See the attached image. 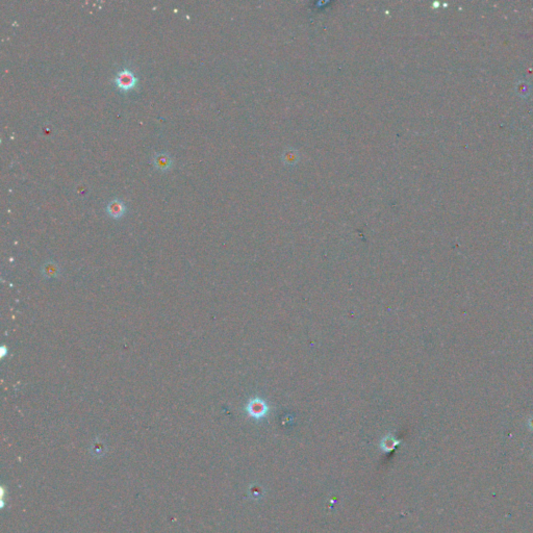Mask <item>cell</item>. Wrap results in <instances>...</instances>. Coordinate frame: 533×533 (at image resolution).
I'll list each match as a JSON object with an SVG mask.
<instances>
[{
  "label": "cell",
  "instance_id": "obj_4",
  "mask_svg": "<svg viewBox=\"0 0 533 533\" xmlns=\"http://www.w3.org/2000/svg\"><path fill=\"white\" fill-rule=\"evenodd\" d=\"M153 164L159 170L166 171V170H168L172 166V159L170 158V155L168 153L160 152L154 155Z\"/></svg>",
  "mask_w": 533,
  "mask_h": 533
},
{
  "label": "cell",
  "instance_id": "obj_6",
  "mask_svg": "<svg viewBox=\"0 0 533 533\" xmlns=\"http://www.w3.org/2000/svg\"><path fill=\"white\" fill-rule=\"evenodd\" d=\"M516 93L519 95H521V96H523V97L527 96L529 94V86L527 85V83H519V84H517Z\"/></svg>",
  "mask_w": 533,
  "mask_h": 533
},
{
  "label": "cell",
  "instance_id": "obj_7",
  "mask_svg": "<svg viewBox=\"0 0 533 533\" xmlns=\"http://www.w3.org/2000/svg\"><path fill=\"white\" fill-rule=\"evenodd\" d=\"M528 426H529V428H530V430L533 431V417H531L530 420L528 421Z\"/></svg>",
  "mask_w": 533,
  "mask_h": 533
},
{
  "label": "cell",
  "instance_id": "obj_5",
  "mask_svg": "<svg viewBox=\"0 0 533 533\" xmlns=\"http://www.w3.org/2000/svg\"><path fill=\"white\" fill-rule=\"evenodd\" d=\"M400 444V441L396 440L394 436H386L384 438L381 443H380V448L384 451V452H391V451H394L396 449V447Z\"/></svg>",
  "mask_w": 533,
  "mask_h": 533
},
{
  "label": "cell",
  "instance_id": "obj_2",
  "mask_svg": "<svg viewBox=\"0 0 533 533\" xmlns=\"http://www.w3.org/2000/svg\"><path fill=\"white\" fill-rule=\"evenodd\" d=\"M247 412L250 417L254 419H261L264 418L266 412H268V406L262 400L253 399L247 405Z\"/></svg>",
  "mask_w": 533,
  "mask_h": 533
},
{
  "label": "cell",
  "instance_id": "obj_1",
  "mask_svg": "<svg viewBox=\"0 0 533 533\" xmlns=\"http://www.w3.org/2000/svg\"><path fill=\"white\" fill-rule=\"evenodd\" d=\"M115 80L117 86L122 90H129V89L136 86L138 79L131 71L124 69L117 74Z\"/></svg>",
  "mask_w": 533,
  "mask_h": 533
},
{
  "label": "cell",
  "instance_id": "obj_3",
  "mask_svg": "<svg viewBox=\"0 0 533 533\" xmlns=\"http://www.w3.org/2000/svg\"><path fill=\"white\" fill-rule=\"evenodd\" d=\"M107 211L112 218L119 219L124 214L125 211H126V207H125V204L121 201V200L114 199V200H110V201L108 202Z\"/></svg>",
  "mask_w": 533,
  "mask_h": 533
}]
</instances>
